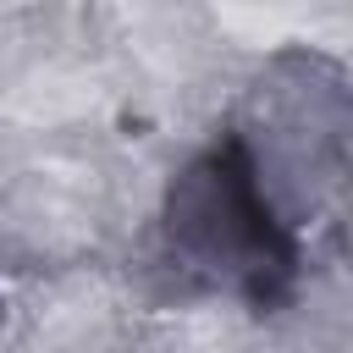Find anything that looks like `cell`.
I'll return each instance as SVG.
<instances>
[{
	"label": "cell",
	"instance_id": "obj_1",
	"mask_svg": "<svg viewBox=\"0 0 353 353\" xmlns=\"http://www.w3.org/2000/svg\"><path fill=\"white\" fill-rule=\"evenodd\" d=\"M165 237L188 270L243 292L254 309H276L298 281V232L259 176L248 138L232 127L171 182Z\"/></svg>",
	"mask_w": 353,
	"mask_h": 353
}]
</instances>
